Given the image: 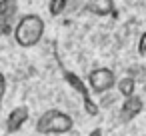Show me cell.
<instances>
[{
    "label": "cell",
    "mask_w": 146,
    "mask_h": 136,
    "mask_svg": "<svg viewBox=\"0 0 146 136\" xmlns=\"http://www.w3.org/2000/svg\"><path fill=\"white\" fill-rule=\"evenodd\" d=\"M66 4H68V0H48V12H50V16L56 18V16L64 14Z\"/></svg>",
    "instance_id": "9c48e42d"
},
{
    "label": "cell",
    "mask_w": 146,
    "mask_h": 136,
    "mask_svg": "<svg viewBox=\"0 0 146 136\" xmlns=\"http://www.w3.org/2000/svg\"><path fill=\"white\" fill-rule=\"evenodd\" d=\"M44 20L42 16L38 14H24L16 26H14V42L20 46V48H32L36 46L42 36H44Z\"/></svg>",
    "instance_id": "6da1fadb"
},
{
    "label": "cell",
    "mask_w": 146,
    "mask_h": 136,
    "mask_svg": "<svg viewBox=\"0 0 146 136\" xmlns=\"http://www.w3.org/2000/svg\"><path fill=\"white\" fill-rule=\"evenodd\" d=\"M88 136H104V134H102V128H92Z\"/></svg>",
    "instance_id": "7c38bea8"
},
{
    "label": "cell",
    "mask_w": 146,
    "mask_h": 136,
    "mask_svg": "<svg viewBox=\"0 0 146 136\" xmlns=\"http://www.w3.org/2000/svg\"><path fill=\"white\" fill-rule=\"evenodd\" d=\"M72 128H74L72 116L58 108H50L42 112L40 118L36 120V132L40 134H66Z\"/></svg>",
    "instance_id": "7a4b0ae2"
},
{
    "label": "cell",
    "mask_w": 146,
    "mask_h": 136,
    "mask_svg": "<svg viewBox=\"0 0 146 136\" xmlns=\"http://www.w3.org/2000/svg\"><path fill=\"white\" fill-rule=\"evenodd\" d=\"M84 8L96 16H108L114 12V0H84Z\"/></svg>",
    "instance_id": "52a82bcc"
},
{
    "label": "cell",
    "mask_w": 146,
    "mask_h": 136,
    "mask_svg": "<svg viewBox=\"0 0 146 136\" xmlns=\"http://www.w3.org/2000/svg\"><path fill=\"white\" fill-rule=\"evenodd\" d=\"M116 88H118V92L126 98V96H130V94L136 92V80H134L132 76H124V78H120V80L116 82Z\"/></svg>",
    "instance_id": "ba28073f"
},
{
    "label": "cell",
    "mask_w": 146,
    "mask_h": 136,
    "mask_svg": "<svg viewBox=\"0 0 146 136\" xmlns=\"http://www.w3.org/2000/svg\"><path fill=\"white\" fill-rule=\"evenodd\" d=\"M28 118H30V110H28V106H16V108H12L10 112H8V118H6V130L12 134V132H18L26 122H28Z\"/></svg>",
    "instance_id": "8992f818"
},
{
    "label": "cell",
    "mask_w": 146,
    "mask_h": 136,
    "mask_svg": "<svg viewBox=\"0 0 146 136\" xmlns=\"http://www.w3.org/2000/svg\"><path fill=\"white\" fill-rule=\"evenodd\" d=\"M88 86H90V90H92L94 94H104V92H108L110 88L116 86V76H114V72H112L110 68H106V66L94 68V70H90V74H88Z\"/></svg>",
    "instance_id": "277c9868"
},
{
    "label": "cell",
    "mask_w": 146,
    "mask_h": 136,
    "mask_svg": "<svg viewBox=\"0 0 146 136\" xmlns=\"http://www.w3.org/2000/svg\"><path fill=\"white\" fill-rule=\"evenodd\" d=\"M138 54H140V56L146 54V32H142L140 38H138Z\"/></svg>",
    "instance_id": "30bf717a"
},
{
    "label": "cell",
    "mask_w": 146,
    "mask_h": 136,
    "mask_svg": "<svg viewBox=\"0 0 146 136\" xmlns=\"http://www.w3.org/2000/svg\"><path fill=\"white\" fill-rule=\"evenodd\" d=\"M4 92H6V78L0 72V106H2V100H4Z\"/></svg>",
    "instance_id": "8fae6325"
},
{
    "label": "cell",
    "mask_w": 146,
    "mask_h": 136,
    "mask_svg": "<svg viewBox=\"0 0 146 136\" xmlns=\"http://www.w3.org/2000/svg\"><path fill=\"white\" fill-rule=\"evenodd\" d=\"M60 70H62V78H64V82H66L68 86H72V88L80 94V98H82V106H84L86 114H88V116H98L100 108H98V104L94 102V98L90 96V90L86 88L84 80H82L76 72H72V70H68V68H64V66H60Z\"/></svg>",
    "instance_id": "3957f363"
},
{
    "label": "cell",
    "mask_w": 146,
    "mask_h": 136,
    "mask_svg": "<svg viewBox=\"0 0 146 136\" xmlns=\"http://www.w3.org/2000/svg\"><path fill=\"white\" fill-rule=\"evenodd\" d=\"M142 110H144V102H142V98L134 92V94H130V96L124 98V104H122V108H120V118H122V122H130V120H134Z\"/></svg>",
    "instance_id": "5b68a950"
}]
</instances>
